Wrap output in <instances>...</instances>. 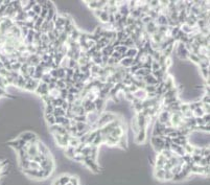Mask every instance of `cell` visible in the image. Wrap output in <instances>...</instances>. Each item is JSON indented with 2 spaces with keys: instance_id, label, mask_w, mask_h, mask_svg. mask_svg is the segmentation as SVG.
Wrapping results in <instances>:
<instances>
[{
  "instance_id": "22",
  "label": "cell",
  "mask_w": 210,
  "mask_h": 185,
  "mask_svg": "<svg viewBox=\"0 0 210 185\" xmlns=\"http://www.w3.org/2000/svg\"><path fill=\"white\" fill-rule=\"evenodd\" d=\"M25 84H26V81H25L24 78H23L21 74L18 76V79L14 81V86L18 87V88H20V89H24Z\"/></svg>"
},
{
  "instance_id": "38",
  "label": "cell",
  "mask_w": 210,
  "mask_h": 185,
  "mask_svg": "<svg viewBox=\"0 0 210 185\" xmlns=\"http://www.w3.org/2000/svg\"><path fill=\"white\" fill-rule=\"evenodd\" d=\"M98 19H99V21L102 22V23L107 24L109 22V14H108V12H103V11L102 15L98 17Z\"/></svg>"
},
{
  "instance_id": "33",
  "label": "cell",
  "mask_w": 210,
  "mask_h": 185,
  "mask_svg": "<svg viewBox=\"0 0 210 185\" xmlns=\"http://www.w3.org/2000/svg\"><path fill=\"white\" fill-rule=\"evenodd\" d=\"M52 114H53L54 117H59V116H65L66 115V111L63 110L61 107H57V108H54Z\"/></svg>"
},
{
  "instance_id": "11",
  "label": "cell",
  "mask_w": 210,
  "mask_h": 185,
  "mask_svg": "<svg viewBox=\"0 0 210 185\" xmlns=\"http://www.w3.org/2000/svg\"><path fill=\"white\" fill-rule=\"evenodd\" d=\"M34 92H36L37 94L40 95V96H44V95L49 94V91H48V84H45V83L40 82Z\"/></svg>"
},
{
  "instance_id": "6",
  "label": "cell",
  "mask_w": 210,
  "mask_h": 185,
  "mask_svg": "<svg viewBox=\"0 0 210 185\" xmlns=\"http://www.w3.org/2000/svg\"><path fill=\"white\" fill-rule=\"evenodd\" d=\"M189 51L186 49L185 44L181 43V42H178L177 44V55L179 56L180 60H188V56H189Z\"/></svg>"
},
{
  "instance_id": "14",
  "label": "cell",
  "mask_w": 210,
  "mask_h": 185,
  "mask_svg": "<svg viewBox=\"0 0 210 185\" xmlns=\"http://www.w3.org/2000/svg\"><path fill=\"white\" fill-rule=\"evenodd\" d=\"M169 119H171V113L166 110H162V111H160L157 121H159L160 124H165L166 122L169 121Z\"/></svg>"
},
{
  "instance_id": "62",
  "label": "cell",
  "mask_w": 210,
  "mask_h": 185,
  "mask_svg": "<svg viewBox=\"0 0 210 185\" xmlns=\"http://www.w3.org/2000/svg\"><path fill=\"white\" fill-rule=\"evenodd\" d=\"M66 185H71V184H70V183H68V184H66Z\"/></svg>"
},
{
  "instance_id": "41",
  "label": "cell",
  "mask_w": 210,
  "mask_h": 185,
  "mask_svg": "<svg viewBox=\"0 0 210 185\" xmlns=\"http://www.w3.org/2000/svg\"><path fill=\"white\" fill-rule=\"evenodd\" d=\"M188 60H190L192 63H194V64H197V65H199V64H200V62H201V60H200V58H199V56H198V55H194V53H189Z\"/></svg>"
},
{
  "instance_id": "49",
  "label": "cell",
  "mask_w": 210,
  "mask_h": 185,
  "mask_svg": "<svg viewBox=\"0 0 210 185\" xmlns=\"http://www.w3.org/2000/svg\"><path fill=\"white\" fill-rule=\"evenodd\" d=\"M160 69H161L160 64L158 63L157 61H153V63H152V65H151V70H152V72H153V71L160 70Z\"/></svg>"
},
{
  "instance_id": "36",
  "label": "cell",
  "mask_w": 210,
  "mask_h": 185,
  "mask_svg": "<svg viewBox=\"0 0 210 185\" xmlns=\"http://www.w3.org/2000/svg\"><path fill=\"white\" fill-rule=\"evenodd\" d=\"M126 50H128V48H126L125 45H119V46H117V47H115L114 48V51H116V52H118L120 56H125V55H126Z\"/></svg>"
},
{
  "instance_id": "32",
  "label": "cell",
  "mask_w": 210,
  "mask_h": 185,
  "mask_svg": "<svg viewBox=\"0 0 210 185\" xmlns=\"http://www.w3.org/2000/svg\"><path fill=\"white\" fill-rule=\"evenodd\" d=\"M66 78V71L64 68L59 67L57 68V79H65Z\"/></svg>"
},
{
  "instance_id": "4",
  "label": "cell",
  "mask_w": 210,
  "mask_h": 185,
  "mask_svg": "<svg viewBox=\"0 0 210 185\" xmlns=\"http://www.w3.org/2000/svg\"><path fill=\"white\" fill-rule=\"evenodd\" d=\"M83 163H84L89 169H91L93 173L98 174L100 172V167H99L98 164H97L96 160H94V159H92L90 157H85L84 161H83Z\"/></svg>"
},
{
  "instance_id": "52",
  "label": "cell",
  "mask_w": 210,
  "mask_h": 185,
  "mask_svg": "<svg viewBox=\"0 0 210 185\" xmlns=\"http://www.w3.org/2000/svg\"><path fill=\"white\" fill-rule=\"evenodd\" d=\"M132 130H133L135 133H137L138 131L140 130V129H139V127H138V124H137V121H136V118L132 119Z\"/></svg>"
},
{
  "instance_id": "53",
  "label": "cell",
  "mask_w": 210,
  "mask_h": 185,
  "mask_svg": "<svg viewBox=\"0 0 210 185\" xmlns=\"http://www.w3.org/2000/svg\"><path fill=\"white\" fill-rule=\"evenodd\" d=\"M21 65L19 62H16V63L11 64V71H16V72H19L20 68H21Z\"/></svg>"
},
{
  "instance_id": "50",
  "label": "cell",
  "mask_w": 210,
  "mask_h": 185,
  "mask_svg": "<svg viewBox=\"0 0 210 185\" xmlns=\"http://www.w3.org/2000/svg\"><path fill=\"white\" fill-rule=\"evenodd\" d=\"M54 107L52 105H45V114H52Z\"/></svg>"
},
{
  "instance_id": "21",
  "label": "cell",
  "mask_w": 210,
  "mask_h": 185,
  "mask_svg": "<svg viewBox=\"0 0 210 185\" xmlns=\"http://www.w3.org/2000/svg\"><path fill=\"white\" fill-rule=\"evenodd\" d=\"M100 52H102L103 56H108V58H110V56H112V53L114 52V47L112 46L111 44L107 45L106 47H103L102 50H100Z\"/></svg>"
},
{
  "instance_id": "1",
  "label": "cell",
  "mask_w": 210,
  "mask_h": 185,
  "mask_svg": "<svg viewBox=\"0 0 210 185\" xmlns=\"http://www.w3.org/2000/svg\"><path fill=\"white\" fill-rule=\"evenodd\" d=\"M118 116L113 114V113H110V112H105V113H102V114L99 115L98 119H97V121L95 122L96 126L98 129L100 128H103V126H106V124H108L109 122L115 120Z\"/></svg>"
},
{
  "instance_id": "56",
  "label": "cell",
  "mask_w": 210,
  "mask_h": 185,
  "mask_svg": "<svg viewBox=\"0 0 210 185\" xmlns=\"http://www.w3.org/2000/svg\"><path fill=\"white\" fill-rule=\"evenodd\" d=\"M125 99H126V101H128V102H133V99H134L133 93H131V92H126V93H125Z\"/></svg>"
},
{
  "instance_id": "54",
  "label": "cell",
  "mask_w": 210,
  "mask_h": 185,
  "mask_svg": "<svg viewBox=\"0 0 210 185\" xmlns=\"http://www.w3.org/2000/svg\"><path fill=\"white\" fill-rule=\"evenodd\" d=\"M69 183L71 185H80L79 183V179L76 177H74V176H70V181H69Z\"/></svg>"
},
{
  "instance_id": "42",
  "label": "cell",
  "mask_w": 210,
  "mask_h": 185,
  "mask_svg": "<svg viewBox=\"0 0 210 185\" xmlns=\"http://www.w3.org/2000/svg\"><path fill=\"white\" fill-rule=\"evenodd\" d=\"M144 91L146 92V94H148V93H154L157 91V87H156V85H146L144 88Z\"/></svg>"
},
{
  "instance_id": "18",
  "label": "cell",
  "mask_w": 210,
  "mask_h": 185,
  "mask_svg": "<svg viewBox=\"0 0 210 185\" xmlns=\"http://www.w3.org/2000/svg\"><path fill=\"white\" fill-rule=\"evenodd\" d=\"M37 147H38L39 154H41V155H43V156H49L50 155V152H49V150H48V147H46L43 142L38 141L37 142Z\"/></svg>"
},
{
  "instance_id": "10",
  "label": "cell",
  "mask_w": 210,
  "mask_h": 185,
  "mask_svg": "<svg viewBox=\"0 0 210 185\" xmlns=\"http://www.w3.org/2000/svg\"><path fill=\"white\" fill-rule=\"evenodd\" d=\"M125 134H126V126L123 127V124H122L121 126L115 128V129L112 131V132L109 135H111L112 137H114V138H116V139H119L120 137H121V136H123Z\"/></svg>"
},
{
  "instance_id": "57",
  "label": "cell",
  "mask_w": 210,
  "mask_h": 185,
  "mask_svg": "<svg viewBox=\"0 0 210 185\" xmlns=\"http://www.w3.org/2000/svg\"><path fill=\"white\" fill-rule=\"evenodd\" d=\"M64 119H65V116H59V117H56V124H60V126H62Z\"/></svg>"
},
{
  "instance_id": "34",
  "label": "cell",
  "mask_w": 210,
  "mask_h": 185,
  "mask_svg": "<svg viewBox=\"0 0 210 185\" xmlns=\"http://www.w3.org/2000/svg\"><path fill=\"white\" fill-rule=\"evenodd\" d=\"M45 119L46 122L49 124V127L56 124V117L53 116V114H45Z\"/></svg>"
},
{
  "instance_id": "17",
  "label": "cell",
  "mask_w": 210,
  "mask_h": 185,
  "mask_svg": "<svg viewBox=\"0 0 210 185\" xmlns=\"http://www.w3.org/2000/svg\"><path fill=\"white\" fill-rule=\"evenodd\" d=\"M133 95H134V98H136L140 102H144L145 99L148 98V94H146L144 89H137L133 93Z\"/></svg>"
},
{
  "instance_id": "13",
  "label": "cell",
  "mask_w": 210,
  "mask_h": 185,
  "mask_svg": "<svg viewBox=\"0 0 210 185\" xmlns=\"http://www.w3.org/2000/svg\"><path fill=\"white\" fill-rule=\"evenodd\" d=\"M26 154L28 155V157H30V161L33 160V158L36 157V156L39 154L37 143H28V147H27Z\"/></svg>"
},
{
  "instance_id": "16",
  "label": "cell",
  "mask_w": 210,
  "mask_h": 185,
  "mask_svg": "<svg viewBox=\"0 0 210 185\" xmlns=\"http://www.w3.org/2000/svg\"><path fill=\"white\" fill-rule=\"evenodd\" d=\"M165 129V124H160L159 121H156L153 130V136H163V131Z\"/></svg>"
},
{
  "instance_id": "45",
  "label": "cell",
  "mask_w": 210,
  "mask_h": 185,
  "mask_svg": "<svg viewBox=\"0 0 210 185\" xmlns=\"http://www.w3.org/2000/svg\"><path fill=\"white\" fill-rule=\"evenodd\" d=\"M75 122H87V117L86 115H76L72 118Z\"/></svg>"
},
{
  "instance_id": "51",
  "label": "cell",
  "mask_w": 210,
  "mask_h": 185,
  "mask_svg": "<svg viewBox=\"0 0 210 185\" xmlns=\"http://www.w3.org/2000/svg\"><path fill=\"white\" fill-rule=\"evenodd\" d=\"M31 11L34 13V15H38V16H40V13H41V7L38 4V3H36L33 7V8H31Z\"/></svg>"
},
{
  "instance_id": "23",
  "label": "cell",
  "mask_w": 210,
  "mask_h": 185,
  "mask_svg": "<svg viewBox=\"0 0 210 185\" xmlns=\"http://www.w3.org/2000/svg\"><path fill=\"white\" fill-rule=\"evenodd\" d=\"M143 83H144L145 85H157L158 82L151 73V74H148V75H145L144 78H143Z\"/></svg>"
},
{
  "instance_id": "15",
  "label": "cell",
  "mask_w": 210,
  "mask_h": 185,
  "mask_svg": "<svg viewBox=\"0 0 210 185\" xmlns=\"http://www.w3.org/2000/svg\"><path fill=\"white\" fill-rule=\"evenodd\" d=\"M146 137H148V135H146V130L144 129H140L138 132L136 133V137H135V140H136L137 143H144L146 141Z\"/></svg>"
},
{
  "instance_id": "39",
  "label": "cell",
  "mask_w": 210,
  "mask_h": 185,
  "mask_svg": "<svg viewBox=\"0 0 210 185\" xmlns=\"http://www.w3.org/2000/svg\"><path fill=\"white\" fill-rule=\"evenodd\" d=\"M63 102H64V99L61 98L59 96V97H56V98L52 99V102H51V105H52L54 108H57V107H61Z\"/></svg>"
},
{
  "instance_id": "40",
  "label": "cell",
  "mask_w": 210,
  "mask_h": 185,
  "mask_svg": "<svg viewBox=\"0 0 210 185\" xmlns=\"http://www.w3.org/2000/svg\"><path fill=\"white\" fill-rule=\"evenodd\" d=\"M183 149H184V152H185V154H188V155H192V152H194V147L192 146L191 143H186L185 146L183 147Z\"/></svg>"
},
{
  "instance_id": "31",
  "label": "cell",
  "mask_w": 210,
  "mask_h": 185,
  "mask_svg": "<svg viewBox=\"0 0 210 185\" xmlns=\"http://www.w3.org/2000/svg\"><path fill=\"white\" fill-rule=\"evenodd\" d=\"M7 144L11 147V149H14V150H16V151H19V150H21V149H22V147H20V143H19V140H18V139H14V140L8 141V142H7Z\"/></svg>"
},
{
  "instance_id": "24",
  "label": "cell",
  "mask_w": 210,
  "mask_h": 185,
  "mask_svg": "<svg viewBox=\"0 0 210 185\" xmlns=\"http://www.w3.org/2000/svg\"><path fill=\"white\" fill-rule=\"evenodd\" d=\"M64 154L68 159L72 160L74 155H75V149H73V147H67L66 149H64Z\"/></svg>"
},
{
  "instance_id": "2",
  "label": "cell",
  "mask_w": 210,
  "mask_h": 185,
  "mask_svg": "<svg viewBox=\"0 0 210 185\" xmlns=\"http://www.w3.org/2000/svg\"><path fill=\"white\" fill-rule=\"evenodd\" d=\"M164 138L165 136H152L151 142L152 147H153L154 151L157 154H160L163 151V147H164Z\"/></svg>"
},
{
  "instance_id": "43",
  "label": "cell",
  "mask_w": 210,
  "mask_h": 185,
  "mask_svg": "<svg viewBox=\"0 0 210 185\" xmlns=\"http://www.w3.org/2000/svg\"><path fill=\"white\" fill-rule=\"evenodd\" d=\"M192 113H194V117H203V115L205 114L202 109V107L198 108V109H195L194 111H192Z\"/></svg>"
},
{
  "instance_id": "8",
  "label": "cell",
  "mask_w": 210,
  "mask_h": 185,
  "mask_svg": "<svg viewBox=\"0 0 210 185\" xmlns=\"http://www.w3.org/2000/svg\"><path fill=\"white\" fill-rule=\"evenodd\" d=\"M166 161H167V159H166L164 156L162 155V154H157V157L155 159V169H163V166H164V164L166 163Z\"/></svg>"
},
{
  "instance_id": "19",
  "label": "cell",
  "mask_w": 210,
  "mask_h": 185,
  "mask_svg": "<svg viewBox=\"0 0 210 185\" xmlns=\"http://www.w3.org/2000/svg\"><path fill=\"white\" fill-rule=\"evenodd\" d=\"M133 60L134 59L128 58V56H123L119 62V66H121L123 68H130L132 65H133Z\"/></svg>"
},
{
  "instance_id": "60",
  "label": "cell",
  "mask_w": 210,
  "mask_h": 185,
  "mask_svg": "<svg viewBox=\"0 0 210 185\" xmlns=\"http://www.w3.org/2000/svg\"><path fill=\"white\" fill-rule=\"evenodd\" d=\"M2 169H3V166L1 165V163H0V174L2 173Z\"/></svg>"
},
{
  "instance_id": "20",
  "label": "cell",
  "mask_w": 210,
  "mask_h": 185,
  "mask_svg": "<svg viewBox=\"0 0 210 185\" xmlns=\"http://www.w3.org/2000/svg\"><path fill=\"white\" fill-rule=\"evenodd\" d=\"M116 146L118 147H120L121 150H126V149H128V137H126V134L123 136H121V137L118 139Z\"/></svg>"
},
{
  "instance_id": "29",
  "label": "cell",
  "mask_w": 210,
  "mask_h": 185,
  "mask_svg": "<svg viewBox=\"0 0 210 185\" xmlns=\"http://www.w3.org/2000/svg\"><path fill=\"white\" fill-rule=\"evenodd\" d=\"M102 143H103V136L99 134V132H98V134L96 135V137L94 138V140L92 141V143H91V146L92 147H99V146Z\"/></svg>"
},
{
  "instance_id": "7",
  "label": "cell",
  "mask_w": 210,
  "mask_h": 185,
  "mask_svg": "<svg viewBox=\"0 0 210 185\" xmlns=\"http://www.w3.org/2000/svg\"><path fill=\"white\" fill-rule=\"evenodd\" d=\"M183 120V114L180 112H176V113H171V119H169V121H171V126L174 128H177L180 126V124L182 122Z\"/></svg>"
},
{
  "instance_id": "28",
  "label": "cell",
  "mask_w": 210,
  "mask_h": 185,
  "mask_svg": "<svg viewBox=\"0 0 210 185\" xmlns=\"http://www.w3.org/2000/svg\"><path fill=\"white\" fill-rule=\"evenodd\" d=\"M56 181L60 185H66V184L69 183V181H70V176H69V175H62L61 177H60Z\"/></svg>"
},
{
  "instance_id": "12",
  "label": "cell",
  "mask_w": 210,
  "mask_h": 185,
  "mask_svg": "<svg viewBox=\"0 0 210 185\" xmlns=\"http://www.w3.org/2000/svg\"><path fill=\"white\" fill-rule=\"evenodd\" d=\"M40 83V81H37V79H30V81L26 82V84H25L24 86V90L28 91V92H34L37 89V87H38V85Z\"/></svg>"
},
{
  "instance_id": "46",
  "label": "cell",
  "mask_w": 210,
  "mask_h": 185,
  "mask_svg": "<svg viewBox=\"0 0 210 185\" xmlns=\"http://www.w3.org/2000/svg\"><path fill=\"white\" fill-rule=\"evenodd\" d=\"M209 156L208 157H205V158H203L202 157V159H201V161H200V163H199V166H201V167H205V166H209Z\"/></svg>"
},
{
  "instance_id": "58",
  "label": "cell",
  "mask_w": 210,
  "mask_h": 185,
  "mask_svg": "<svg viewBox=\"0 0 210 185\" xmlns=\"http://www.w3.org/2000/svg\"><path fill=\"white\" fill-rule=\"evenodd\" d=\"M202 118H203V120L205 124H209V121H210V115L209 114H204Z\"/></svg>"
},
{
  "instance_id": "30",
  "label": "cell",
  "mask_w": 210,
  "mask_h": 185,
  "mask_svg": "<svg viewBox=\"0 0 210 185\" xmlns=\"http://www.w3.org/2000/svg\"><path fill=\"white\" fill-rule=\"evenodd\" d=\"M164 170L163 169H155L154 172V176L157 180L159 181H164Z\"/></svg>"
},
{
  "instance_id": "9",
  "label": "cell",
  "mask_w": 210,
  "mask_h": 185,
  "mask_svg": "<svg viewBox=\"0 0 210 185\" xmlns=\"http://www.w3.org/2000/svg\"><path fill=\"white\" fill-rule=\"evenodd\" d=\"M23 173L26 176L30 178H36V179H44L43 178V173L42 169H23Z\"/></svg>"
},
{
  "instance_id": "48",
  "label": "cell",
  "mask_w": 210,
  "mask_h": 185,
  "mask_svg": "<svg viewBox=\"0 0 210 185\" xmlns=\"http://www.w3.org/2000/svg\"><path fill=\"white\" fill-rule=\"evenodd\" d=\"M172 178H174L172 173L171 172V170H166V172L164 173V181H172Z\"/></svg>"
},
{
  "instance_id": "37",
  "label": "cell",
  "mask_w": 210,
  "mask_h": 185,
  "mask_svg": "<svg viewBox=\"0 0 210 185\" xmlns=\"http://www.w3.org/2000/svg\"><path fill=\"white\" fill-rule=\"evenodd\" d=\"M41 169V166H40V164L38 163V162H36L34 160L28 161L27 169Z\"/></svg>"
},
{
  "instance_id": "5",
  "label": "cell",
  "mask_w": 210,
  "mask_h": 185,
  "mask_svg": "<svg viewBox=\"0 0 210 185\" xmlns=\"http://www.w3.org/2000/svg\"><path fill=\"white\" fill-rule=\"evenodd\" d=\"M19 138L22 139V140H24L25 142H27V143H37V142L39 141L37 135L33 132H28V131L27 132L22 133V134L19 136Z\"/></svg>"
},
{
  "instance_id": "25",
  "label": "cell",
  "mask_w": 210,
  "mask_h": 185,
  "mask_svg": "<svg viewBox=\"0 0 210 185\" xmlns=\"http://www.w3.org/2000/svg\"><path fill=\"white\" fill-rule=\"evenodd\" d=\"M80 30L77 29L76 27H74L73 29L70 32V34L68 35V37H69V39H71L72 41L77 42V40H79V37H80Z\"/></svg>"
},
{
  "instance_id": "61",
  "label": "cell",
  "mask_w": 210,
  "mask_h": 185,
  "mask_svg": "<svg viewBox=\"0 0 210 185\" xmlns=\"http://www.w3.org/2000/svg\"><path fill=\"white\" fill-rule=\"evenodd\" d=\"M53 185H60V184H59V183H57V181H54V183H53Z\"/></svg>"
},
{
  "instance_id": "47",
  "label": "cell",
  "mask_w": 210,
  "mask_h": 185,
  "mask_svg": "<svg viewBox=\"0 0 210 185\" xmlns=\"http://www.w3.org/2000/svg\"><path fill=\"white\" fill-rule=\"evenodd\" d=\"M161 154H162V155L164 156L166 159H167V160L171 157H172V156H174V153H172L171 150H163L162 152H161Z\"/></svg>"
},
{
  "instance_id": "35",
  "label": "cell",
  "mask_w": 210,
  "mask_h": 185,
  "mask_svg": "<svg viewBox=\"0 0 210 185\" xmlns=\"http://www.w3.org/2000/svg\"><path fill=\"white\" fill-rule=\"evenodd\" d=\"M202 102H188V106H189V110L190 111H194L195 109H198V108H201L202 107Z\"/></svg>"
},
{
  "instance_id": "44",
  "label": "cell",
  "mask_w": 210,
  "mask_h": 185,
  "mask_svg": "<svg viewBox=\"0 0 210 185\" xmlns=\"http://www.w3.org/2000/svg\"><path fill=\"white\" fill-rule=\"evenodd\" d=\"M209 155H210V150H209V147H201V157L205 158V157H208Z\"/></svg>"
},
{
  "instance_id": "55",
  "label": "cell",
  "mask_w": 210,
  "mask_h": 185,
  "mask_svg": "<svg viewBox=\"0 0 210 185\" xmlns=\"http://www.w3.org/2000/svg\"><path fill=\"white\" fill-rule=\"evenodd\" d=\"M209 101H210V97H209V94H207V93H205L203 97L201 98V102H202V104H209L210 102Z\"/></svg>"
},
{
  "instance_id": "27",
  "label": "cell",
  "mask_w": 210,
  "mask_h": 185,
  "mask_svg": "<svg viewBox=\"0 0 210 185\" xmlns=\"http://www.w3.org/2000/svg\"><path fill=\"white\" fill-rule=\"evenodd\" d=\"M138 53V49L136 47H132V48H128V50H126L125 56H128V58H131V59H134L136 58Z\"/></svg>"
},
{
  "instance_id": "26",
  "label": "cell",
  "mask_w": 210,
  "mask_h": 185,
  "mask_svg": "<svg viewBox=\"0 0 210 185\" xmlns=\"http://www.w3.org/2000/svg\"><path fill=\"white\" fill-rule=\"evenodd\" d=\"M79 146H80L79 138H76L75 136H70L69 141H68V147H73V149H76Z\"/></svg>"
},
{
  "instance_id": "3",
  "label": "cell",
  "mask_w": 210,
  "mask_h": 185,
  "mask_svg": "<svg viewBox=\"0 0 210 185\" xmlns=\"http://www.w3.org/2000/svg\"><path fill=\"white\" fill-rule=\"evenodd\" d=\"M71 135L69 134H66V135H61V134H53V138L54 140H56V143L60 147H62V149H66V147H68V141H69V138H70Z\"/></svg>"
},
{
  "instance_id": "59",
  "label": "cell",
  "mask_w": 210,
  "mask_h": 185,
  "mask_svg": "<svg viewBox=\"0 0 210 185\" xmlns=\"http://www.w3.org/2000/svg\"><path fill=\"white\" fill-rule=\"evenodd\" d=\"M3 96L7 97V96H10V95L7 93V90H3V89H1V88H0V97H3Z\"/></svg>"
}]
</instances>
